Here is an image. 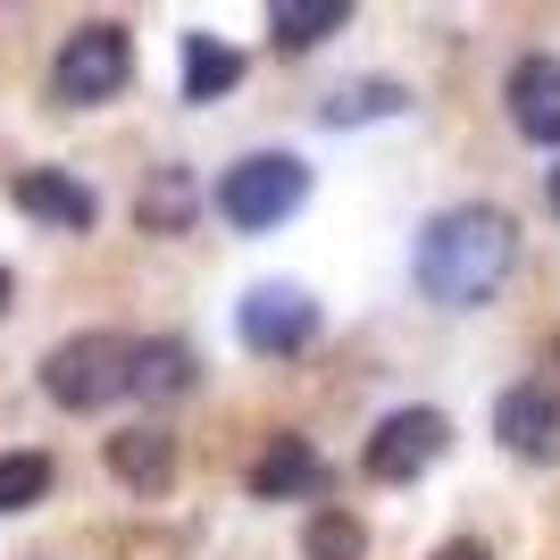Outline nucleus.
I'll list each match as a JSON object with an SVG mask.
<instances>
[{"instance_id": "nucleus-1", "label": "nucleus", "mask_w": 560, "mask_h": 560, "mask_svg": "<svg viewBox=\"0 0 560 560\" xmlns=\"http://www.w3.org/2000/svg\"><path fill=\"white\" fill-rule=\"evenodd\" d=\"M518 259V226L502 210H486V201H468V210H444L419 226V252H410V277H419L427 302L444 310H477L502 293V277H511Z\"/></svg>"}, {"instance_id": "nucleus-2", "label": "nucleus", "mask_w": 560, "mask_h": 560, "mask_svg": "<svg viewBox=\"0 0 560 560\" xmlns=\"http://www.w3.org/2000/svg\"><path fill=\"white\" fill-rule=\"evenodd\" d=\"M302 201H310V167L293 160V151H252V160H234L226 176H218V218H226L234 234L284 226Z\"/></svg>"}, {"instance_id": "nucleus-3", "label": "nucleus", "mask_w": 560, "mask_h": 560, "mask_svg": "<svg viewBox=\"0 0 560 560\" xmlns=\"http://www.w3.org/2000/svg\"><path fill=\"white\" fill-rule=\"evenodd\" d=\"M126 360H135V335H68V343L43 360V394L59 401V410L126 401Z\"/></svg>"}, {"instance_id": "nucleus-4", "label": "nucleus", "mask_w": 560, "mask_h": 560, "mask_svg": "<svg viewBox=\"0 0 560 560\" xmlns=\"http://www.w3.org/2000/svg\"><path fill=\"white\" fill-rule=\"evenodd\" d=\"M126 75H135V43H126V25H75L59 59H50V93L75 101V109H93V101H117L126 93Z\"/></svg>"}, {"instance_id": "nucleus-5", "label": "nucleus", "mask_w": 560, "mask_h": 560, "mask_svg": "<svg viewBox=\"0 0 560 560\" xmlns=\"http://www.w3.org/2000/svg\"><path fill=\"white\" fill-rule=\"evenodd\" d=\"M234 327H243V343H252V351L293 360V351L318 343V302H310L302 284H252L243 310H234Z\"/></svg>"}, {"instance_id": "nucleus-6", "label": "nucleus", "mask_w": 560, "mask_h": 560, "mask_svg": "<svg viewBox=\"0 0 560 560\" xmlns=\"http://www.w3.org/2000/svg\"><path fill=\"white\" fill-rule=\"evenodd\" d=\"M444 444H452V419H444V410H394V419H376L360 468L385 477V486H410L419 468H435V452H444Z\"/></svg>"}, {"instance_id": "nucleus-7", "label": "nucleus", "mask_w": 560, "mask_h": 560, "mask_svg": "<svg viewBox=\"0 0 560 560\" xmlns=\"http://www.w3.org/2000/svg\"><path fill=\"white\" fill-rule=\"evenodd\" d=\"M493 435L518 460H552L560 452V394L552 385H511V394L493 401Z\"/></svg>"}, {"instance_id": "nucleus-8", "label": "nucleus", "mask_w": 560, "mask_h": 560, "mask_svg": "<svg viewBox=\"0 0 560 560\" xmlns=\"http://www.w3.org/2000/svg\"><path fill=\"white\" fill-rule=\"evenodd\" d=\"M511 117H518V135L544 142V151H560V59H518L511 68Z\"/></svg>"}, {"instance_id": "nucleus-9", "label": "nucleus", "mask_w": 560, "mask_h": 560, "mask_svg": "<svg viewBox=\"0 0 560 560\" xmlns=\"http://www.w3.org/2000/svg\"><path fill=\"white\" fill-rule=\"evenodd\" d=\"M109 468H117L126 493H167L176 486V435L167 427H126L109 444Z\"/></svg>"}, {"instance_id": "nucleus-10", "label": "nucleus", "mask_w": 560, "mask_h": 560, "mask_svg": "<svg viewBox=\"0 0 560 560\" xmlns=\"http://www.w3.org/2000/svg\"><path fill=\"white\" fill-rule=\"evenodd\" d=\"M18 210L43 218V226H68V234H84L101 218L93 192L75 185V176H59V167H25V176H18Z\"/></svg>"}, {"instance_id": "nucleus-11", "label": "nucleus", "mask_w": 560, "mask_h": 560, "mask_svg": "<svg viewBox=\"0 0 560 560\" xmlns=\"http://www.w3.org/2000/svg\"><path fill=\"white\" fill-rule=\"evenodd\" d=\"M192 385V351L167 343V335H151V343H135V360H126V401H167Z\"/></svg>"}, {"instance_id": "nucleus-12", "label": "nucleus", "mask_w": 560, "mask_h": 560, "mask_svg": "<svg viewBox=\"0 0 560 560\" xmlns=\"http://www.w3.org/2000/svg\"><path fill=\"white\" fill-rule=\"evenodd\" d=\"M310 486H318V452H310L302 435H277V444L259 452V468H252L259 502H293V493H310Z\"/></svg>"}, {"instance_id": "nucleus-13", "label": "nucleus", "mask_w": 560, "mask_h": 560, "mask_svg": "<svg viewBox=\"0 0 560 560\" xmlns=\"http://www.w3.org/2000/svg\"><path fill=\"white\" fill-rule=\"evenodd\" d=\"M243 84V50L218 43V34H185V93L192 101H218Z\"/></svg>"}, {"instance_id": "nucleus-14", "label": "nucleus", "mask_w": 560, "mask_h": 560, "mask_svg": "<svg viewBox=\"0 0 560 560\" xmlns=\"http://www.w3.org/2000/svg\"><path fill=\"white\" fill-rule=\"evenodd\" d=\"M343 25H351L343 0H327V9H293V0H277V9H268L277 50H310V43H327V34H343Z\"/></svg>"}, {"instance_id": "nucleus-15", "label": "nucleus", "mask_w": 560, "mask_h": 560, "mask_svg": "<svg viewBox=\"0 0 560 560\" xmlns=\"http://www.w3.org/2000/svg\"><path fill=\"white\" fill-rule=\"evenodd\" d=\"M50 452H0V511H34L50 493Z\"/></svg>"}, {"instance_id": "nucleus-16", "label": "nucleus", "mask_w": 560, "mask_h": 560, "mask_svg": "<svg viewBox=\"0 0 560 560\" xmlns=\"http://www.w3.org/2000/svg\"><path fill=\"white\" fill-rule=\"evenodd\" d=\"M410 109V93L401 84H343V93H327V126H351V117H401Z\"/></svg>"}, {"instance_id": "nucleus-17", "label": "nucleus", "mask_w": 560, "mask_h": 560, "mask_svg": "<svg viewBox=\"0 0 560 560\" xmlns=\"http://www.w3.org/2000/svg\"><path fill=\"white\" fill-rule=\"evenodd\" d=\"M192 218V176L185 167H160V176H151V185H142V226H185Z\"/></svg>"}, {"instance_id": "nucleus-18", "label": "nucleus", "mask_w": 560, "mask_h": 560, "mask_svg": "<svg viewBox=\"0 0 560 560\" xmlns=\"http://www.w3.org/2000/svg\"><path fill=\"white\" fill-rule=\"evenodd\" d=\"M302 552L310 560H360V552H369V536H360L343 511H318V518H310V536H302Z\"/></svg>"}, {"instance_id": "nucleus-19", "label": "nucleus", "mask_w": 560, "mask_h": 560, "mask_svg": "<svg viewBox=\"0 0 560 560\" xmlns=\"http://www.w3.org/2000/svg\"><path fill=\"white\" fill-rule=\"evenodd\" d=\"M435 560H493V552H486V544H477V536H452V544H444V552H435Z\"/></svg>"}, {"instance_id": "nucleus-20", "label": "nucleus", "mask_w": 560, "mask_h": 560, "mask_svg": "<svg viewBox=\"0 0 560 560\" xmlns=\"http://www.w3.org/2000/svg\"><path fill=\"white\" fill-rule=\"evenodd\" d=\"M544 201H552V218H560V167H552V185H544Z\"/></svg>"}, {"instance_id": "nucleus-21", "label": "nucleus", "mask_w": 560, "mask_h": 560, "mask_svg": "<svg viewBox=\"0 0 560 560\" xmlns=\"http://www.w3.org/2000/svg\"><path fill=\"white\" fill-rule=\"evenodd\" d=\"M0 310H9V268H0Z\"/></svg>"}]
</instances>
